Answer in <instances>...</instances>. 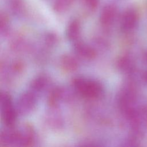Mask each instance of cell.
I'll use <instances>...</instances> for the list:
<instances>
[{
  "label": "cell",
  "mask_w": 147,
  "mask_h": 147,
  "mask_svg": "<svg viewBox=\"0 0 147 147\" xmlns=\"http://www.w3.org/2000/svg\"><path fill=\"white\" fill-rule=\"evenodd\" d=\"M9 27V20L6 13H1L0 16V29L1 33H6Z\"/></svg>",
  "instance_id": "cell-12"
},
{
  "label": "cell",
  "mask_w": 147,
  "mask_h": 147,
  "mask_svg": "<svg viewBox=\"0 0 147 147\" xmlns=\"http://www.w3.org/2000/svg\"><path fill=\"white\" fill-rule=\"evenodd\" d=\"M142 79L147 84V70H146L142 75Z\"/></svg>",
  "instance_id": "cell-15"
},
{
  "label": "cell",
  "mask_w": 147,
  "mask_h": 147,
  "mask_svg": "<svg viewBox=\"0 0 147 147\" xmlns=\"http://www.w3.org/2000/svg\"><path fill=\"white\" fill-rule=\"evenodd\" d=\"M78 64L75 58L71 55H64L61 59V65L63 68L67 71H75L78 67Z\"/></svg>",
  "instance_id": "cell-9"
},
{
  "label": "cell",
  "mask_w": 147,
  "mask_h": 147,
  "mask_svg": "<svg viewBox=\"0 0 147 147\" xmlns=\"http://www.w3.org/2000/svg\"><path fill=\"white\" fill-rule=\"evenodd\" d=\"M83 2L89 10H94L98 7L99 0H83Z\"/></svg>",
  "instance_id": "cell-13"
},
{
  "label": "cell",
  "mask_w": 147,
  "mask_h": 147,
  "mask_svg": "<svg viewBox=\"0 0 147 147\" xmlns=\"http://www.w3.org/2000/svg\"><path fill=\"white\" fill-rule=\"evenodd\" d=\"M81 25L78 20L71 21L66 29V36L71 41H76L80 34Z\"/></svg>",
  "instance_id": "cell-7"
},
{
  "label": "cell",
  "mask_w": 147,
  "mask_h": 147,
  "mask_svg": "<svg viewBox=\"0 0 147 147\" xmlns=\"http://www.w3.org/2000/svg\"><path fill=\"white\" fill-rule=\"evenodd\" d=\"M32 91L23 93L19 98L17 102L16 110L20 113H28L32 111L36 105V97Z\"/></svg>",
  "instance_id": "cell-4"
},
{
  "label": "cell",
  "mask_w": 147,
  "mask_h": 147,
  "mask_svg": "<svg viewBox=\"0 0 147 147\" xmlns=\"http://www.w3.org/2000/svg\"><path fill=\"white\" fill-rule=\"evenodd\" d=\"M75 0H55L53 7L57 13H63L67 11L74 3Z\"/></svg>",
  "instance_id": "cell-10"
},
{
  "label": "cell",
  "mask_w": 147,
  "mask_h": 147,
  "mask_svg": "<svg viewBox=\"0 0 147 147\" xmlns=\"http://www.w3.org/2000/svg\"><path fill=\"white\" fill-rule=\"evenodd\" d=\"M139 14L137 10L134 8L127 9L122 14L120 20L121 29L123 32H131L138 25Z\"/></svg>",
  "instance_id": "cell-3"
},
{
  "label": "cell",
  "mask_w": 147,
  "mask_h": 147,
  "mask_svg": "<svg viewBox=\"0 0 147 147\" xmlns=\"http://www.w3.org/2000/svg\"><path fill=\"white\" fill-rule=\"evenodd\" d=\"M144 60H145V63L147 64V51L145 52L144 53Z\"/></svg>",
  "instance_id": "cell-16"
},
{
  "label": "cell",
  "mask_w": 147,
  "mask_h": 147,
  "mask_svg": "<svg viewBox=\"0 0 147 147\" xmlns=\"http://www.w3.org/2000/svg\"><path fill=\"white\" fill-rule=\"evenodd\" d=\"M47 79L44 76H39L36 78L31 83V89L32 92L39 91L43 89L47 84Z\"/></svg>",
  "instance_id": "cell-11"
},
{
  "label": "cell",
  "mask_w": 147,
  "mask_h": 147,
  "mask_svg": "<svg viewBox=\"0 0 147 147\" xmlns=\"http://www.w3.org/2000/svg\"><path fill=\"white\" fill-rule=\"evenodd\" d=\"M117 66L123 72L130 73L134 69V62L132 59L128 55L121 56L118 60Z\"/></svg>",
  "instance_id": "cell-8"
},
{
  "label": "cell",
  "mask_w": 147,
  "mask_h": 147,
  "mask_svg": "<svg viewBox=\"0 0 147 147\" xmlns=\"http://www.w3.org/2000/svg\"><path fill=\"white\" fill-rule=\"evenodd\" d=\"M118 14V8L115 4L109 3L106 5L102 10L99 20L103 26H111L115 20Z\"/></svg>",
  "instance_id": "cell-5"
},
{
  "label": "cell",
  "mask_w": 147,
  "mask_h": 147,
  "mask_svg": "<svg viewBox=\"0 0 147 147\" xmlns=\"http://www.w3.org/2000/svg\"><path fill=\"white\" fill-rule=\"evenodd\" d=\"M72 84L76 92L88 99H96L103 92L101 84L94 80L79 77L73 80Z\"/></svg>",
  "instance_id": "cell-1"
},
{
  "label": "cell",
  "mask_w": 147,
  "mask_h": 147,
  "mask_svg": "<svg viewBox=\"0 0 147 147\" xmlns=\"http://www.w3.org/2000/svg\"><path fill=\"white\" fill-rule=\"evenodd\" d=\"M74 49L77 55L86 59H92L96 55L95 51L91 47L80 41L75 43Z\"/></svg>",
  "instance_id": "cell-6"
},
{
  "label": "cell",
  "mask_w": 147,
  "mask_h": 147,
  "mask_svg": "<svg viewBox=\"0 0 147 147\" xmlns=\"http://www.w3.org/2000/svg\"><path fill=\"white\" fill-rule=\"evenodd\" d=\"M11 7L13 11L20 12L22 9V3L21 0H13L11 2Z\"/></svg>",
  "instance_id": "cell-14"
},
{
  "label": "cell",
  "mask_w": 147,
  "mask_h": 147,
  "mask_svg": "<svg viewBox=\"0 0 147 147\" xmlns=\"http://www.w3.org/2000/svg\"><path fill=\"white\" fill-rule=\"evenodd\" d=\"M1 105L4 123L8 127H12L16 122L17 111L14 107L11 98L8 93H1Z\"/></svg>",
  "instance_id": "cell-2"
}]
</instances>
